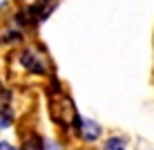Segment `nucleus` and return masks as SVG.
<instances>
[{
    "label": "nucleus",
    "mask_w": 154,
    "mask_h": 150,
    "mask_svg": "<svg viewBox=\"0 0 154 150\" xmlns=\"http://www.w3.org/2000/svg\"><path fill=\"white\" fill-rule=\"evenodd\" d=\"M125 148H127V141L123 137H109L103 146V150H125Z\"/></svg>",
    "instance_id": "20e7f679"
},
{
    "label": "nucleus",
    "mask_w": 154,
    "mask_h": 150,
    "mask_svg": "<svg viewBox=\"0 0 154 150\" xmlns=\"http://www.w3.org/2000/svg\"><path fill=\"white\" fill-rule=\"evenodd\" d=\"M51 116L58 126L67 128L69 123L76 119V110H74V101L69 96H65L63 92H56V96L51 99Z\"/></svg>",
    "instance_id": "f257e3e1"
},
{
    "label": "nucleus",
    "mask_w": 154,
    "mask_h": 150,
    "mask_svg": "<svg viewBox=\"0 0 154 150\" xmlns=\"http://www.w3.org/2000/svg\"><path fill=\"white\" fill-rule=\"evenodd\" d=\"M20 38H23L20 31H5V36H0V43H16Z\"/></svg>",
    "instance_id": "423d86ee"
},
{
    "label": "nucleus",
    "mask_w": 154,
    "mask_h": 150,
    "mask_svg": "<svg viewBox=\"0 0 154 150\" xmlns=\"http://www.w3.org/2000/svg\"><path fill=\"white\" fill-rule=\"evenodd\" d=\"M11 121H14L11 112H9L7 103H2V105H0V130H5V128H9V126H11Z\"/></svg>",
    "instance_id": "39448f33"
},
{
    "label": "nucleus",
    "mask_w": 154,
    "mask_h": 150,
    "mask_svg": "<svg viewBox=\"0 0 154 150\" xmlns=\"http://www.w3.org/2000/svg\"><path fill=\"white\" fill-rule=\"evenodd\" d=\"M76 126H78V132H81V139L87 141V143L96 141L100 137V126L96 121H92V119H78Z\"/></svg>",
    "instance_id": "7ed1b4c3"
},
{
    "label": "nucleus",
    "mask_w": 154,
    "mask_h": 150,
    "mask_svg": "<svg viewBox=\"0 0 154 150\" xmlns=\"http://www.w3.org/2000/svg\"><path fill=\"white\" fill-rule=\"evenodd\" d=\"M0 150H18V148H14L9 141H0Z\"/></svg>",
    "instance_id": "0eeeda50"
},
{
    "label": "nucleus",
    "mask_w": 154,
    "mask_h": 150,
    "mask_svg": "<svg viewBox=\"0 0 154 150\" xmlns=\"http://www.w3.org/2000/svg\"><path fill=\"white\" fill-rule=\"evenodd\" d=\"M20 65L31 74H47L49 72V63L42 52H38L36 47H27L20 52Z\"/></svg>",
    "instance_id": "f03ea898"
}]
</instances>
